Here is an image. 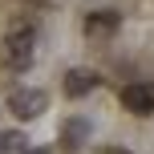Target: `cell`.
Returning <instances> with one entry per match:
<instances>
[{
	"label": "cell",
	"mask_w": 154,
	"mask_h": 154,
	"mask_svg": "<svg viewBox=\"0 0 154 154\" xmlns=\"http://www.w3.org/2000/svg\"><path fill=\"white\" fill-rule=\"evenodd\" d=\"M85 142H89V122H85V118H69V122L61 126V146L65 150H81Z\"/></svg>",
	"instance_id": "6"
},
{
	"label": "cell",
	"mask_w": 154,
	"mask_h": 154,
	"mask_svg": "<svg viewBox=\"0 0 154 154\" xmlns=\"http://www.w3.org/2000/svg\"><path fill=\"white\" fill-rule=\"evenodd\" d=\"M45 106H49V93H45V89H29V85H24V89H12V93H8V114L20 118V122L41 118Z\"/></svg>",
	"instance_id": "2"
},
{
	"label": "cell",
	"mask_w": 154,
	"mask_h": 154,
	"mask_svg": "<svg viewBox=\"0 0 154 154\" xmlns=\"http://www.w3.org/2000/svg\"><path fill=\"white\" fill-rule=\"evenodd\" d=\"M97 89V73L93 69H69L65 73V97H85Z\"/></svg>",
	"instance_id": "5"
},
{
	"label": "cell",
	"mask_w": 154,
	"mask_h": 154,
	"mask_svg": "<svg viewBox=\"0 0 154 154\" xmlns=\"http://www.w3.org/2000/svg\"><path fill=\"white\" fill-rule=\"evenodd\" d=\"M32 45H37V37H32V29H24V24H16L12 32L4 37V45H0V53H4V65L12 73H24L32 65Z\"/></svg>",
	"instance_id": "1"
},
{
	"label": "cell",
	"mask_w": 154,
	"mask_h": 154,
	"mask_svg": "<svg viewBox=\"0 0 154 154\" xmlns=\"http://www.w3.org/2000/svg\"><path fill=\"white\" fill-rule=\"evenodd\" d=\"M118 24H122V16H118V12H109V8H101V12H89V16H85V37H89V41H97V45H106V41L118 32Z\"/></svg>",
	"instance_id": "4"
},
{
	"label": "cell",
	"mask_w": 154,
	"mask_h": 154,
	"mask_svg": "<svg viewBox=\"0 0 154 154\" xmlns=\"http://www.w3.org/2000/svg\"><path fill=\"white\" fill-rule=\"evenodd\" d=\"M37 154H45V150H37Z\"/></svg>",
	"instance_id": "9"
},
{
	"label": "cell",
	"mask_w": 154,
	"mask_h": 154,
	"mask_svg": "<svg viewBox=\"0 0 154 154\" xmlns=\"http://www.w3.org/2000/svg\"><path fill=\"white\" fill-rule=\"evenodd\" d=\"M0 154H29V138L20 130H0Z\"/></svg>",
	"instance_id": "7"
},
{
	"label": "cell",
	"mask_w": 154,
	"mask_h": 154,
	"mask_svg": "<svg viewBox=\"0 0 154 154\" xmlns=\"http://www.w3.org/2000/svg\"><path fill=\"white\" fill-rule=\"evenodd\" d=\"M106 154H126V150H106Z\"/></svg>",
	"instance_id": "8"
},
{
	"label": "cell",
	"mask_w": 154,
	"mask_h": 154,
	"mask_svg": "<svg viewBox=\"0 0 154 154\" xmlns=\"http://www.w3.org/2000/svg\"><path fill=\"white\" fill-rule=\"evenodd\" d=\"M122 106L138 118H150L154 114V81H130L122 89Z\"/></svg>",
	"instance_id": "3"
}]
</instances>
